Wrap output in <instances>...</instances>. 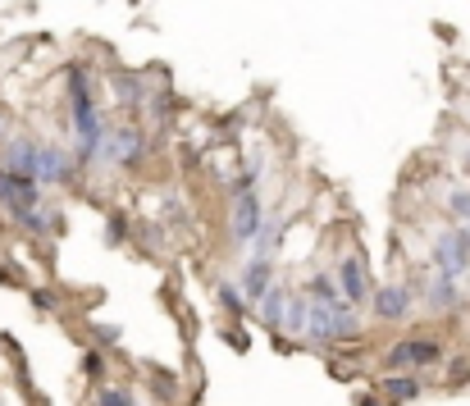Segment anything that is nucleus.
<instances>
[{"mask_svg":"<svg viewBox=\"0 0 470 406\" xmlns=\"http://www.w3.org/2000/svg\"><path fill=\"white\" fill-rule=\"evenodd\" d=\"M69 110H73V128H78V160H96L105 128H101L96 101L87 92V73L78 64H69Z\"/></svg>","mask_w":470,"mask_h":406,"instance_id":"obj_1","label":"nucleus"},{"mask_svg":"<svg viewBox=\"0 0 470 406\" xmlns=\"http://www.w3.org/2000/svg\"><path fill=\"white\" fill-rule=\"evenodd\" d=\"M260 228H265V206H260V196H256V192H238V196H233V215H228L233 242H238V247H251Z\"/></svg>","mask_w":470,"mask_h":406,"instance_id":"obj_2","label":"nucleus"},{"mask_svg":"<svg viewBox=\"0 0 470 406\" xmlns=\"http://www.w3.org/2000/svg\"><path fill=\"white\" fill-rule=\"evenodd\" d=\"M434 265L443 269V274H466L470 269V228L461 224V228H448L439 242H434Z\"/></svg>","mask_w":470,"mask_h":406,"instance_id":"obj_3","label":"nucleus"},{"mask_svg":"<svg viewBox=\"0 0 470 406\" xmlns=\"http://www.w3.org/2000/svg\"><path fill=\"white\" fill-rule=\"evenodd\" d=\"M142 151H146V137L137 128H120L114 137H101V151L96 155L110 160V165H137Z\"/></svg>","mask_w":470,"mask_h":406,"instance_id":"obj_4","label":"nucleus"},{"mask_svg":"<svg viewBox=\"0 0 470 406\" xmlns=\"http://www.w3.org/2000/svg\"><path fill=\"white\" fill-rule=\"evenodd\" d=\"M434 360H439V343H429V338H407L388 352V365H393V370H425V365H434Z\"/></svg>","mask_w":470,"mask_h":406,"instance_id":"obj_5","label":"nucleus"},{"mask_svg":"<svg viewBox=\"0 0 470 406\" xmlns=\"http://www.w3.org/2000/svg\"><path fill=\"white\" fill-rule=\"evenodd\" d=\"M37 151H42V146H37L32 137H10L5 151H0V160H5L0 170H10L19 178H37Z\"/></svg>","mask_w":470,"mask_h":406,"instance_id":"obj_6","label":"nucleus"},{"mask_svg":"<svg viewBox=\"0 0 470 406\" xmlns=\"http://www.w3.org/2000/svg\"><path fill=\"white\" fill-rule=\"evenodd\" d=\"M338 293H342L351 306H361V302L370 297V278H366V265H361L357 256L342 261V269H338Z\"/></svg>","mask_w":470,"mask_h":406,"instance_id":"obj_7","label":"nucleus"},{"mask_svg":"<svg viewBox=\"0 0 470 406\" xmlns=\"http://www.w3.org/2000/svg\"><path fill=\"white\" fill-rule=\"evenodd\" d=\"M243 297L247 302H260V293L274 283V256H251L247 265H243Z\"/></svg>","mask_w":470,"mask_h":406,"instance_id":"obj_8","label":"nucleus"},{"mask_svg":"<svg viewBox=\"0 0 470 406\" xmlns=\"http://www.w3.org/2000/svg\"><path fill=\"white\" fill-rule=\"evenodd\" d=\"M69 174H73V160L60 151V146H42L37 151V183H69Z\"/></svg>","mask_w":470,"mask_h":406,"instance_id":"obj_9","label":"nucleus"},{"mask_svg":"<svg viewBox=\"0 0 470 406\" xmlns=\"http://www.w3.org/2000/svg\"><path fill=\"white\" fill-rule=\"evenodd\" d=\"M407 311H411V293L402 283H383L375 293V319H407Z\"/></svg>","mask_w":470,"mask_h":406,"instance_id":"obj_10","label":"nucleus"},{"mask_svg":"<svg viewBox=\"0 0 470 406\" xmlns=\"http://www.w3.org/2000/svg\"><path fill=\"white\" fill-rule=\"evenodd\" d=\"M334 306H338V302H334ZM334 306L310 297V315H306V329H301L310 343H320V347H329V343H334Z\"/></svg>","mask_w":470,"mask_h":406,"instance_id":"obj_11","label":"nucleus"},{"mask_svg":"<svg viewBox=\"0 0 470 406\" xmlns=\"http://www.w3.org/2000/svg\"><path fill=\"white\" fill-rule=\"evenodd\" d=\"M457 297H461V288H457V274H434L429 278V288H425V302L434 306V311H452L457 306Z\"/></svg>","mask_w":470,"mask_h":406,"instance_id":"obj_12","label":"nucleus"},{"mask_svg":"<svg viewBox=\"0 0 470 406\" xmlns=\"http://www.w3.org/2000/svg\"><path fill=\"white\" fill-rule=\"evenodd\" d=\"M260 319L265 324H274V329H279V319H284V306H288V288H284V283H269V288L260 293Z\"/></svg>","mask_w":470,"mask_h":406,"instance_id":"obj_13","label":"nucleus"},{"mask_svg":"<svg viewBox=\"0 0 470 406\" xmlns=\"http://www.w3.org/2000/svg\"><path fill=\"white\" fill-rule=\"evenodd\" d=\"M379 393H383L388 402H393V406H402V402H411V397H420V384H416L411 375H388Z\"/></svg>","mask_w":470,"mask_h":406,"instance_id":"obj_14","label":"nucleus"},{"mask_svg":"<svg viewBox=\"0 0 470 406\" xmlns=\"http://www.w3.org/2000/svg\"><path fill=\"white\" fill-rule=\"evenodd\" d=\"M361 334V319H357V311H351V302H338L334 306V343H342V338H357Z\"/></svg>","mask_w":470,"mask_h":406,"instance_id":"obj_15","label":"nucleus"},{"mask_svg":"<svg viewBox=\"0 0 470 406\" xmlns=\"http://www.w3.org/2000/svg\"><path fill=\"white\" fill-rule=\"evenodd\" d=\"M306 315H310V297H293V293H288V306H284V319H279V329H288V334H301V329H306Z\"/></svg>","mask_w":470,"mask_h":406,"instance_id":"obj_16","label":"nucleus"},{"mask_svg":"<svg viewBox=\"0 0 470 406\" xmlns=\"http://www.w3.org/2000/svg\"><path fill=\"white\" fill-rule=\"evenodd\" d=\"M310 297H316V302H329V306H334V302H347L329 274H316V278H310Z\"/></svg>","mask_w":470,"mask_h":406,"instance_id":"obj_17","label":"nucleus"},{"mask_svg":"<svg viewBox=\"0 0 470 406\" xmlns=\"http://www.w3.org/2000/svg\"><path fill=\"white\" fill-rule=\"evenodd\" d=\"M274 247H279V224H265L251 242V256H274Z\"/></svg>","mask_w":470,"mask_h":406,"instance_id":"obj_18","label":"nucleus"},{"mask_svg":"<svg viewBox=\"0 0 470 406\" xmlns=\"http://www.w3.org/2000/svg\"><path fill=\"white\" fill-rule=\"evenodd\" d=\"M448 211L470 224V187H452V192H448Z\"/></svg>","mask_w":470,"mask_h":406,"instance_id":"obj_19","label":"nucleus"},{"mask_svg":"<svg viewBox=\"0 0 470 406\" xmlns=\"http://www.w3.org/2000/svg\"><path fill=\"white\" fill-rule=\"evenodd\" d=\"M219 302H224L228 311H243V306H247V297L233 288V283H219Z\"/></svg>","mask_w":470,"mask_h":406,"instance_id":"obj_20","label":"nucleus"},{"mask_svg":"<svg viewBox=\"0 0 470 406\" xmlns=\"http://www.w3.org/2000/svg\"><path fill=\"white\" fill-rule=\"evenodd\" d=\"M101 406H133L128 388H101Z\"/></svg>","mask_w":470,"mask_h":406,"instance_id":"obj_21","label":"nucleus"},{"mask_svg":"<svg viewBox=\"0 0 470 406\" xmlns=\"http://www.w3.org/2000/svg\"><path fill=\"white\" fill-rule=\"evenodd\" d=\"M83 370H87V375H101V370H105V356H101V352H87Z\"/></svg>","mask_w":470,"mask_h":406,"instance_id":"obj_22","label":"nucleus"},{"mask_svg":"<svg viewBox=\"0 0 470 406\" xmlns=\"http://www.w3.org/2000/svg\"><path fill=\"white\" fill-rule=\"evenodd\" d=\"M32 306H37V311H51L55 297H51V293H32Z\"/></svg>","mask_w":470,"mask_h":406,"instance_id":"obj_23","label":"nucleus"},{"mask_svg":"<svg viewBox=\"0 0 470 406\" xmlns=\"http://www.w3.org/2000/svg\"><path fill=\"white\" fill-rule=\"evenodd\" d=\"M461 165H466V170H470V146H466V151H461Z\"/></svg>","mask_w":470,"mask_h":406,"instance_id":"obj_24","label":"nucleus"}]
</instances>
